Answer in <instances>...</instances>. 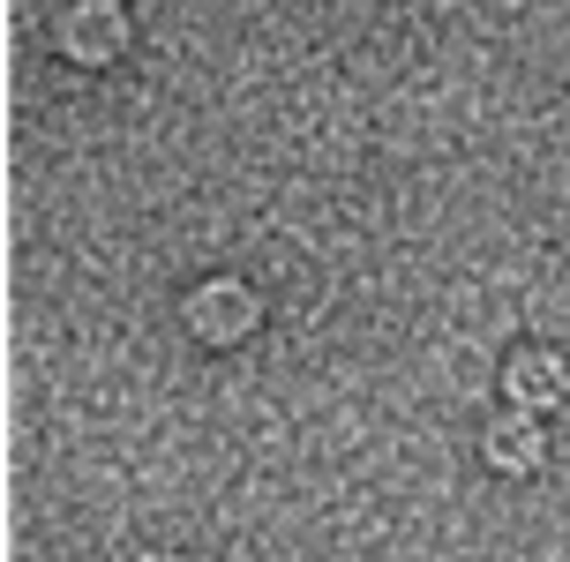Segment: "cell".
I'll return each instance as SVG.
<instances>
[{
	"instance_id": "3957f363",
	"label": "cell",
	"mask_w": 570,
	"mask_h": 562,
	"mask_svg": "<svg viewBox=\"0 0 570 562\" xmlns=\"http://www.w3.org/2000/svg\"><path fill=\"white\" fill-rule=\"evenodd\" d=\"M488 465H503V473H533L541 465V427H533V413L488 421Z\"/></svg>"
},
{
	"instance_id": "6da1fadb",
	"label": "cell",
	"mask_w": 570,
	"mask_h": 562,
	"mask_svg": "<svg viewBox=\"0 0 570 562\" xmlns=\"http://www.w3.org/2000/svg\"><path fill=\"white\" fill-rule=\"evenodd\" d=\"M188 331L203 337V345H240V337L256 331V293L233 278H210L188 293Z\"/></svg>"
},
{
	"instance_id": "5b68a950",
	"label": "cell",
	"mask_w": 570,
	"mask_h": 562,
	"mask_svg": "<svg viewBox=\"0 0 570 562\" xmlns=\"http://www.w3.org/2000/svg\"><path fill=\"white\" fill-rule=\"evenodd\" d=\"M142 562H173V555H142Z\"/></svg>"
},
{
	"instance_id": "7a4b0ae2",
	"label": "cell",
	"mask_w": 570,
	"mask_h": 562,
	"mask_svg": "<svg viewBox=\"0 0 570 562\" xmlns=\"http://www.w3.org/2000/svg\"><path fill=\"white\" fill-rule=\"evenodd\" d=\"M60 46H68L76 60H114L120 46H128V16H120L114 0H83V8H68Z\"/></svg>"
},
{
	"instance_id": "277c9868",
	"label": "cell",
	"mask_w": 570,
	"mask_h": 562,
	"mask_svg": "<svg viewBox=\"0 0 570 562\" xmlns=\"http://www.w3.org/2000/svg\"><path fill=\"white\" fill-rule=\"evenodd\" d=\"M511 397L518 405H556V397H563V361H548V353L511 361Z\"/></svg>"
}]
</instances>
